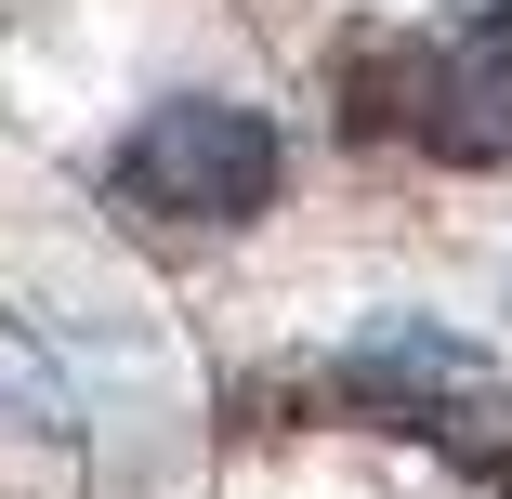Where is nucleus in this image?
I'll return each mask as SVG.
<instances>
[{
    "label": "nucleus",
    "mask_w": 512,
    "mask_h": 499,
    "mask_svg": "<svg viewBox=\"0 0 512 499\" xmlns=\"http://www.w3.org/2000/svg\"><path fill=\"white\" fill-rule=\"evenodd\" d=\"M0 434H27V447H79V394H66V368H53V342L0 303Z\"/></svg>",
    "instance_id": "7ed1b4c3"
},
{
    "label": "nucleus",
    "mask_w": 512,
    "mask_h": 499,
    "mask_svg": "<svg viewBox=\"0 0 512 499\" xmlns=\"http://www.w3.org/2000/svg\"><path fill=\"white\" fill-rule=\"evenodd\" d=\"M355 394H421V408H473V394H486V355H473V342H447V329L381 316V329L355 342Z\"/></svg>",
    "instance_id": "f03ea898"
},
{
    "label": "nucleus",
    "mask_w": 512,
    "mask_h": 499,
    "mask_svg": "<svg viewBox=\"0 0 512 499\" xmlns=\"http://www.w3.org/2000/svg\"><path fill=\"white\" fill-rule=\"evenodd\" d=\"M276 184H289V145H276L263 106H237V92H171V106H145L119 132V158H106L119 211H158V224H197V237L263 224Z\"/></svg>",
    "instance_id": "f257e3e1"
}]
</instances>
